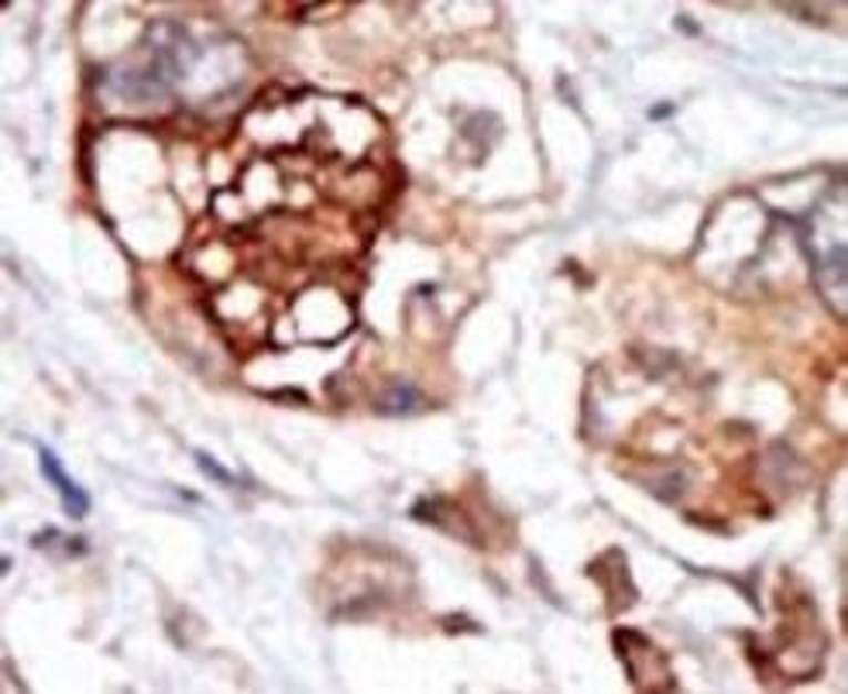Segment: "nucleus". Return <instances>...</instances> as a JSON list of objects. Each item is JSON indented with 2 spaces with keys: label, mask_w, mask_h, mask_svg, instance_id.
Here are the masks:
<instances>
[{
  "label": "nucleus",
  "mask_w": 848,
  "mask_h": 694,
  "mask_svg": "<svg viewBox=\"0 0 848 694\" xmlns=\"http://www.w3.org/2000/svg\"><path fill=\"white\" fill-rule=\"evenodd\" d=\"M615 650L622 656L629 681L640 691H674L677 687L674 674H670V667H666V656L643 633L619 630L615 633Z\"/></svg>",
  "instance_id": "nucleus-1"
},
{
  "label": "nucleus",
  "mask_w": 848,
  "mask_h": 694,
  "mask_svg": "<svg viewBox=\"0 0 848 694\" xmlns=\"http://www.w3.org/2000/svg\"><path fill=\"white\" fill-rule=\"evenodd\" d=\"M39 461H42V474L52 481V489L59 492V499H62V509H65V516L69 519H83L86 512H90V496L80 489V484L65 474V468L59 465V458L52 455L49 447H42L39 450Z\"/></svg>",
  "instance_id": "nucleus-2"
},
{
  "label": "nucleus",
  "mask_w": 848,
  "mask_h": 694,
  "mask_svg": "<svg viewBox=\"0 0 848 694\" xmlns=\"http://www.w3.org/2000/svg\"><path fill=\"white\" fill-rule=\"evenodd\" d=\"M591 578L602 581V588H605V592H609L612 599L619 595V612L629 609V605L635 602V588H632V581H629V568H625L622 550H609L602 561H594V564H591Z\"/></svg>",
  "instance_id": "nucleus-3"
},
{
  "label": "nucleus",
  "mask_w": 848,
  "mask_h": 694,
  "mask_svg": "<svg viewBox=\"0 0 848 694\" xmlns=\"http://www.w3.org/2000/svg\"><path fill=\"white\" fill-rule=\"evenodd\" d=\"M378 409H381V412H409V409H416V392H412V389L388 392V396H381Z\"/></svg>",
  "instance_id": "nucleus-4"
},
{
  "label": "nucleus",
  "mask_w": 848,
  "mask_h": 694,
  "mask_svg": "<svg viewBox=\"0 0 848 694\" xmlns=\"http://www.w3.org/2000/svg\"><path fill=\"white\" fill-rule=\"evenodd\" d=\"M196 465L210 474V478H214V481H224V484H234V474H227L221 465H214V461H210V455H196Z\"/></svg>",
  "instance_id": "nucleus-5"
}]
</instances>
